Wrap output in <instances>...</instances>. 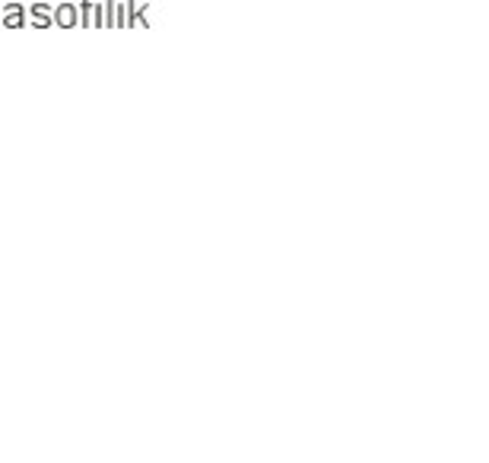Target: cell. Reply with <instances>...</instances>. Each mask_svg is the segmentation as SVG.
Returning a JSON list of instances; mask_svg holds the SVG:
<instances>
[{"label":"cell","mask_w":489,"mask_h":463,"mask_svg":"<svg viewBox=\"0 0 489 463\" xmlns=\"http://www.w3.org/2000/svg\"><path fill=\"white\" fill-rule=\"evenodd\" d=\"M80 26L105 29V0H80Z\"/></svg>","instance_id":"1"},{"label":"cell","mask_w":489,"mask_h":463,"mask_svg":"<svg viewBox=\"0 0 489 463\" xmlns=\"http://www.w3.org/2000/svg\"><path fill=\"white\" fill-rule=\"evenodd\" d=\"M0 26H4V29H10V32L26 29V26H29V13H26V6L23 4L0 6Z\"/></svg>","instance_id":"2"},{"label":"cell","mask_w":489,"mask_h":463,"mask_svg":"<svg viewBox=\"0 0 489 463\" xmlns=\"http://www.w3.org/2000/svg\"><path fill=\"white\" fill-rule=\"evenodd\" d=\"M26 13H29L32 29H51L54 26V6H48V4H32V6H26Z\"/></svg>","instance_id":"3"},{"label":"cell","mask_w":489,"mask_h":463,"mask_svg":"<svg viewBox=\"0 0 489 463\" xmlns=\"http://www.w3.org/2000/svg\"><path fill=\"white\" fill-rule=\"evenodd\" d=\"M54 26H60V29H73V26H80V4L54 6Z\"/></svg>","instance_id":"4"},{"label":"cell","mask_w":489,"mask_h":463,"mask_svg":"<svg viewBox=\"0 0 489 463\" xmlns=\"http://www.w3.org/2000/svg\"><path fill=\"white\" fill-rule=\"evenodd\" d=\"M114 26L127 29V0H114Z\"/></svg>","instance_id":"5"},{"label":"cell","mask_w":489,"mask_h":463,"mask_svg":"<svg viewBox=\"0 0 489 463\" xmlns=\"http://www.w3.org/2000/svg\"><path fill=\"white\" fill-rule=\"evenodd\" d=\"M105 29H114V0H105Z\"/></svg>","instance_id":"6"}]
</instances>
